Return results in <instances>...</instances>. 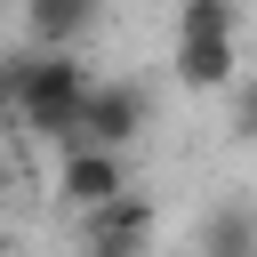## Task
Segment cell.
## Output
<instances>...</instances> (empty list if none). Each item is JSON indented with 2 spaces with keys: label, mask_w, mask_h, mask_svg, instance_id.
Wrapping results in <instances>:
<instances>
[{
  "label": "cell",
  "mask_w": 257,
  "mask_h": 257,
  "mask_svg": "<svg viewBox=\"0 0 257 257\" xmlns=\"http://www.w3.org/2000/svg\"><path fill=\"white\" fill-rule=\"evenodd\" d=\"M80 241H88V249H104V257H128V249H145V241H153V201H145L137 185H120L112 201L80 209Z\"/></svg>",
  "instance_id": "4"
},
{
  "label": "cell",
  "mask_w": 257,
  "mask_h": 257,
  "mask_svg": "<svg viewBox=\"0 0 257 257\" xmlns=\"http://www.w3.org/2000/svg\"><path fill=\"white\" fill-rule=\"evenodd\" d=\"M233 137H241V145H257V80L233 96Z\"/></svg>",
  "instance_id": "9"
},
{
  "label": "cell",
  "mask_w": 257,
  "mask_h": 257,
  "mask_svg": "<svg viewBox=\"0 0 257 257\" xmlns=\"http://www.w3.org/2000/svg\"><path fill=\"white\" fill-rule=\"evenodd\" d=\"M201 249H209V257H233V249H257V217H241V209L209 217V225H201Z\"/></svg>",
  "instance_id": "7"
},
{
  "label": "cell",
  "mask_w": 257,
  "mask_h": 257,
  "mask_svg": "<svg viewBox=\"0 0 257 257\" xmlns=\"http://www.w3.org/2000/svg\"><path fill=\"white\" fill-rule=\"evenodd\" d=\"M120 185H128V153H120V145H88V137L64 145V161H56V201H64V209H96V201H112Z\"/></svg>",
  "instance_id": "2"
},
{
  "label": "cell",
  "mask_w": 257,
  "mask_h": 257,
  "mask_svg": "<svg viewBox=\"0 0 257 257\" xmlns=\"http://www.w3.org/2000/svg\"><path fill=\"white\" fill-rule=\"evenodd\" d=\"M169 72L185 88H241V48H233V32H177Z\"/></svg>",
  "instance_id": "5"
},
{
  "label": "cell",
  "mask_w": 257,
  "mask_h": 257,
  "mask_svg": "<svg viewBox=\"0 0 257 257\" xmlns=\"http://www.w3.org/2000/svg\"><path fill=\"white\" fill-rule=\"evenodd\" d=\"M96 16H104V0H24L32 48H80L96 32Z\"/></svg>",
  "instance_id": "6"
},
{
  "label": "cell",
  "mask_w": 257,
  "mask_h": 257,
  "mask_svg": "<svg viewBox=\"0 0 257 257\" xmlns=\"http://www.w3.org/2000/svg\"><path fill=\"white\" fill-rule=\"evenodd\" d=\"M145 120H153V96L137 88V80H96L88 88V104H80V137L88 145H137L145 137Z\"/></svg>",
  "instance_id": "3"
},
{
  "label": "cell",
  "mask_w": 257,
  "mask_h": 257,
  "mask_svg": "<svg viewBox=\"0 0 257 257\" xmlns=\"http://www.w3.org/2000/svg\"><path fill=\"white\" fill-rule=\"evenodd\" d=\"M88 64H80V48H32V56H8V72H0V104L32 128V137H48V145H72L80 137V104H88Z\"/></svg>",
  "instance_id": "1"
},
{
  "label": "cell",
  "mask_w": 257,
  "mask_h": 257,
  "mask_svg": "<svg viewBox=\"0 0 257 257\" xmlns=\"http://www.w3.org/2000/svg\"><path fill=\"white\" fill-rule=\"evenodd\" d=\"M177 32H241L233 0H177Z\"/></svg>",
  "instance_id": "8"
}]
</instances>
